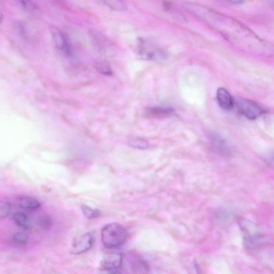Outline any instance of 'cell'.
<instances>
[{"instance_id":"1","label":"cell","mask_w":274,"mask_h":274,"mask_svg":"<svg viewBox=\"0 0 274 274\" xmlns=\"http://www.w3.org/2000/svg\"><path fill=\"white\" fill-rule=\"evenodd\" d=\"M128 238V233L122 225L117 223H109L101 230V240L103 245L107 248H118L126 242Z\"/></svg>"},{"instance_id":"2","label":"cell","mask_w":274,"mask_h":274,"mask_svg":"<svg viewBox=\"0 0 274 274\" xmlns=\"http://www.w3.org/2000/svg\"><path fill=\"white\" fill-rule=\"evenodd\" d=\"M241 228L244 244L248 248H257L266 243V239L256 226L248 221L241 222Z\"/></svg>"},{"instance_id":"3","label":"cell","mask_w":274,"mask_h":274,"mask_svg":"<svg viewBox=\"0 0 274 274\" xmlns=\"http://www.w3.org/2000/svg\"><path fill=\"white\" fill-rule=\"evenodd\" d=\"M236 103L240 113L249 120H256L266 113L265 109L259 103L250 100L239 98Z\"/></svg>"},{"instance_id":"4","label":"cell","mask_w":274,"mask_h":274,"mask_svg":"<svg viewBox=\"0 0 274 274\" xmlns=\"http://www.w3.org/2000/svg\"><path fill=\"white\" fill-rule=\"evenodd\" d=\"M94 243V237L92 233L85 234L76 238L73 241L70 252L78 255L88 252L92 247Z\"/></svg>"},{"instance_id":"5","label":"cell","mask_w":274,"mask_h":274,"mask_svg":"<svg viewBox=\"0 0 274 274\" xmlns=\"http://www.w3.org/2000/svg\"><path fill=\"white\" fill-rule=\"evenodd\" d=\"M52 35L54 45L63 56L69 57L71 54V47L66 35L60 30L53 28Z\"/></svg>"},{"instance_id":"6","label":"cell","mask_w":274,"mask_h":274,"mask_svg":"<svg viewBox=\"0 0 274 274\" xmlns=\"http://www.w3.org/2000/svg\"><path fill=\"white\" fill-rule=\"evenodd\" d=\"M122 263V256L119 253L108 254L101 262V269L119 270Z\"/></svg>"},{"instance_id":"7","label":"cell","mask_w":274,"mask_h":274,"mask_svg":"<svg viewBox=\"0 0 274 274\" xmlns=\"http://www.w3.org/2000/svg\"><path fill=\"white\" fill-rule=\"evenodd\" d=\"M217 100L219 106L225 111H231L234 107V101L228 91L224 88L217 91Z\"/></svg>"},{"instance_id":"8","label":"cell","mask_w":274,"mask_h":274,"mask_svg":"<svg viewBox=\"0 0 274 274\" xmlns=\"http://www.w3.org/2000/svg\"><path fill=\"white\" fill-rule=\"evenodd\" d=\"M21 208L24 210L34 211L39 209L41 204L38 200L30 197H23L18 202Z\"/></svg>"},{"instance_id":"9","label":"cell","mask_w":274,"mask_h":274,"mask_svg":"<svg viewBox=\"0 0 274 274\" xmlns=\"http://www.w3.org/2000/svg\"><path fill=\"white\" fill-rule=\"evenodd\" d=\"M13 220L17 226L24 230H28L31 228V222H30L28 216L23 213H15Z\"/></svg>"},{"instance_id":"10","label":"cell","mask_w":274,"mask_h":274,"mask_svg":"<svg viewBox=\"0 0 274 274\" xmlns=\"http://www.w3.org/2000/svg\"><path fill=\"white\" fill-rule=\"evenodd\" d=\"M81 209L84 216L88 219H94L101 215V211L99 210L91 208L87 205H83Z\"/></svg>"},{"instance_id":"11","label":"cell","mask_w":274,"mask_h":274,"mask_svg":"<svg viewBox=\"0 0 274 274\" xmlns=\"http://www.w3.org/2000/svg\"><path fill=\"white\" fill-rule=\"evenodd\" d=\"M95 68L100 74L106 76H111L113 72L110 66L105 62L98 61L95 63Z\"/></svg>"},{"instance_id":"12","label":"cell","mask_w":274,"mask_h":274,"mask_svg":"<svg viewBox=\"0 0 274 274\" xmlns=\"http://www.w3.org/2000/svg\"><path fill=\"white\" fill-rule=\"evenodd\" d=\"M13 240L18 245H26L28 243L29 236L25 233L18 232L13 235Z\"/></svg>"},{"instance_id":"13","label":"cell","mask_w":274,"mask_h":274,"mask_svg":"<svg viewBox=\"0 0 274 274\" xmlns=\"http://www.w3.org/2000/svg\"><path fill=\"white\" fill-rule=\"evenodd\" d=\"M102 2L105 4L109 8L113 10L123 11L126 9V5L123 1H103Z\"/></svg>"},{"instance_id":"14","label":"cell","mask_w":274,"mask_h":274,"mask_svg":"<svg viewBox=\"0 0 274 274\" xmlns=\"http://www.w3.org/2000/svg\"><path fill=\"white\" fill-rule=\"evenodd\" d=\"M150 113L154 116H164L173 112L172 109L164 108H153L150 109Z\"/></svg>"},{"instance_id":"15","label":"cell","mask_w":274,"mask_h":274,"mask_svg":"<svg viewBox=\"0 0 274 274\" xmlns=\"http://www.w3.org/2000/svg\"><path fill=\"white\" fill-rule=\"evenodd\" d=\"M39 224L42 229H47L50 228L52 225V219L47 215H42L39 218Z\"/></svg>"},{"instance_id":"16","label":"cell","mask_w":274,"mask_h":274,"mask_svg":"<svg viewBox=\"0 0 274 274\" xmlns=\"http://www.w3.org/2000/svg\"><path fill=\"white\" fill-rule=\"evenodd\" d=\"M11 211V205L9 203L2 202L0 206V217L1 218L7 217Z\"/></svg>"},{"instance_id":"17","label":"cell","mask_w":274,"mask_h":274,"mask_svg":"<svg viewBox=\"0 0 274 274\" xmlns=\"http://www.w3.org/2000/svg\"><path fill=\"white\" fill-rule=\"evenodd\" d=\"M131 144L134 148L138 149H146L148 147V144L141 139H133L131 142Z\"/></svg>"},{"instance_id":"18","label":"cell","mask_w":274,"mask_h":274,"mask_svg":"<svg viewBox=\"0 0 274 274\" xmlns=\"http://www.w3.org/2000/svg\"><path fill=\"white\" fill-rule=\"evenodd\" d=\"M22 7L29 11H32L36 9V6L31 1H19Z\"/></svg>"},{"instance_id":"19","label":"cell","mask_w":274,"mask_h":274,"mask_svg":"<svg viewBox=\"0 0 274 274\" xmlns=\"http://www.w3.org/2000/svg\"><path fill=\"white\" fill-rule=\"evenodd\" d=\"M99 274H121L119 270H108L101 269Z\"/></svg>"},{"instance_id":"20","label":"cell","mask_w":274,"mask_h":274,"mask_svg":"<svg viewBox=\"0 0 274 274\" xmlns=\"http://www.w3.org/2000/svg\"><path fill=\"white\" fill-rule=\"evenodd\" d=\"M268 161L274 166V151H273L269 156H268Z\"/></svg>"}]
</instances>
